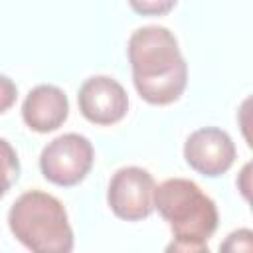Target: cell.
<instances>
[{"instance_id":"cell-1","label":"cell","mask_w":253,"mask_h":253,"mask_svg":"<svg viewBox=\"0 0 253 253\" xmlns=\"http://www.w3.org/2000/svg\"><path fill=\"white\" fill-rule=\"evenodd\" d=\"M132 83L150 105H170L188 83V63L178 40L164 26H144L130 34L126 45Z\"/></svg>"},{"instance_id":"cell-2","label":"cell","mask_w":253,"mask_h":253,"mask_svg":"<svg viewBox=\"0 0 253 253\" xmlns=\"http://www.w3.org/2000/svg\"><path fill=\"white\" fill-rule=\"evenodd\" d=\"M154 208L174 233V241L166 251H208L219 215L215 202L196 182L186 178L164 180L154 188Z\"/></svg>"},{"instance_id":"cell-3","label":"cell","mask_w":253,"mask_h":253,"mask_svg":"<svg viewBox=\"0 0 253 253\" xmlns=\"http://www.w3.org/2000/svg\"><path fill=\"white\" fill-rule=\"evenodd\" d=\"M8 225L14 237L36 253H69L73 229L63 204L42 190L24 192L8 211Z\"/></svg>"},{"instance_id":"cell-4","label":"cell","mask_w":253,"mask_h":253,"mask_svg":"<svg viewBox=\"0 0 253 253\" xmlns=\"http://www.w3.org/2000/svg\"><path fill=\"white\" fill-rule=\"evenodd\" d=\"M93 160L95 152L89 138L77 132H65L43 146L40 154V170L47 182L69 188L85 180Z\"/></svg>"},{"instance_id":"cell-5","label":"cell","mask_w":253,"mask_h":253,"mask_svg":"<svg viewBox=\"0 0 253 253\" xmlns=\"http://www.w3.org/2000/svg\"><path fill=\"white\" fill-rule=\"evenodd\" d=\"M154 178L138 166L119 168L107 188V202L113 213L126 221H138L154 210Z\"/></svg>"},{"instance_id":"cell-6","label":"cell","mask_w":253,"mask_h":253,"mask_svg":"<svg viewBox=\"0 0 253 253\" xmlns=\"http://www.w3.org/2000/svg\"><path fill=\"white\" fill-rule=\"evenodd\" d=\"M184 158L198 174L217 178L233 166L235 144L225 130L217 126H204L186 138Z\"/></svg>"},{"instance_id":"cell-7","label":"cell","mask_w":253,"mask_h":253,"mask_svg":"<svg viewBox=\"0 0 253 253\" xmlns=\"http://www.w3.org/2000/svg\"><path fill=\"white\" fill-rule=\"evenodd\" d=\"M81 115L93 125H115L128 111V97L125 87L109 75H93L77 95Z\"/></svg>"},{"instance_id":"cell-8","label":"cell","mask_w":253,"mask_h":253,"mask_svg":"<svg viewBox=\"0 0 253 253\" xmlns=\"http://www.w3.org/2000/svg\"><path fill=\"white\" fill-rule=\"evenodd\" d=\"M69 115L67 95L55 85H38L34 87L22 105L24 123L36 132H51L59 128Z\"/></svg>"},{"instance_id":"cell-9","label":"cell","mask_w":253,"mask_h":253,"mask_svg":"<svg viewBox=\"0 0 253 253\" xmlns=\"http://www.w3.org/2000/svg\"><path fill=\"white\" fill-rule=\"evenodd\" d=\"M18 178H20L18 154L6 138H0V200L18 182Z\"/></svg>"},{"instance_id":"cell-10","label":"cell","mask_w":253,"mask_h":253,"mask_svg":"<svg viewBox=\"0 0 253 253\" xmlns=\"http://www.w3.org/2000/svg\"><path fill=\"white\" fill-rule=\"evenodd\" d=\"M178 0H128L130 8L140 16H164L168 14Z\"/></svg>"},{"instance_id":"cell-11","label":"cell","mask_w":253,"mask_h":253,"mask_svg":"<svg viewBox=\"0 0 253 253\" xmlns=\"http://www.w3.org/2000/svg\"><path fill=\"white\" fill-rule=\"evenodd\" d=\"M251 237H253V233H251V229H237V231H233V233H229V237H227V241L219 247L221 251H251Z\"/></svg>"},{"instance_id":"cell-12","label":"cell","mask_w":253,"mask_h":253,"mask_svg":"<svg viewBox=\"0 0 253 253\" xmlns=\"http://www.w3.org/2000/svg\"><path fill=\"white\" fill-rule=\"evenodd\" d=\"M16 97H18V87L16 83L6 77V75H0V115L6 113L14 103H16Z\"/></svg>"}]
</instances>
